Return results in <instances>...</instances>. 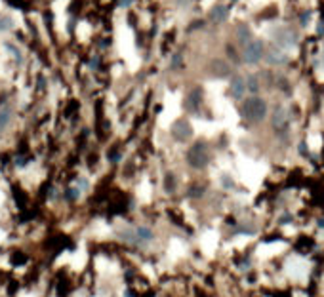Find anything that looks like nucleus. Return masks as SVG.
Masks as SVG:
<instances>
[{
	"mask_svg": "<svg viewBox=\"0 0 324 297\" xmlns=\"http://www.w3.org/2000/svg\"><path fill=\"white\" fill-rule=\"evenodd\" d=\"M246 90L250 91L252 95H256L259 91V80H258V76H248L246 78Z\"/></svg>",
	"mask_w": 324,
	"mask_h": 297,
	"instance_id": "14",
	"label": "nucleus"
},
{
	"mask_svg": "<svg viewBox=\"0 0 324 297\" xmlns=\"http://www.w3.org/2000/svg\"><path fill=\"white\" fill-rule=\"evenodd\" d=\"M208 162H210V151H208L206 143L204 141L193 143L187 151V164L194 170H202L208 166Z\"/></svg>",
	"mask_w": 324,
	"mask_h": 297,
	"instance_id": "2",
	"label": "nucleus"
},
{
	"mask_svg": "<svg viewBox=\"0 0 324 297\" xmlns=\"http://www.w3.org/2000/svg\"><path fill=\"white\" fill-rule=\"evenodd\" d=\"M237 40L242 46L248 44V42L252 40V31H250L248 25H238L237 27Z\"/></svg>",
	"mask_w": 324,
	"mask_h": 297,
	"instance_id": "13",
	"label": "nucleus"
},
{
	"mask_svg": "<svg viewBox=\"0 0 324 297\" xmlns=\"http://www.w3.org/2000/svg\"><path fill=\"white\" fill-rule=\"evenodd\" d=\"M12 118H14V109H12L10 105L0 107V132H4V130L10 126Z\"/></svg>",
	"mask_w": 324,
	"mask_h": 297,
	"instance_id": "11",
	"label": "nucleus"
},
{
	"mask_svg": "<svg viewBox=\"0 0 324 297\" xmlns=\"http://www.w3.org/2000/svg\"><path fill=\"white\" fill-rule=\"evenodd\" d=\"M133 232H135V236H137V242H139V244H147V242H151L152 238H154V234H152L151 228L143 227V225H141V227H137Z\"/></svg>",
	"mask_w": 324,
	"mask_h": 297,
	"instance_id": "12",
	"label": "nucleus"
},
{
	"mask_svg": "<svg viewBox=\"0 0 324 297\" xmlns=\"http://www.w3.org/2000/svg\"><path fill=\"white\" fill-rule=\"evenodd\" d=\"M300 153H302V155H307V149H305V143H302V145H300Z\"/></svg>",
	"mask_w": 324,
	"mask_h": 297,
	"instance_id": "20",
	"label": "nucleus"
},
{
	"mask_svg": "<svg viewBox=\"0 0 324 297\" xmlns=\"http://www.w3.org/2000/svg\"><path fill=\"white\" fill-rule=\"evenodd\" d=\"M164 189H166L168 192H173V191H175V177H173V174H166Z\"/></svg>",
	"mask_w": 324,
	"mask_h": 297,
	"instance_id": "16",
	"label": "nucleus"
},
{
	"mask_svg": "<svg viewBox=\"0 0 324 297\" xmlns=\"http://www.w3.org/2000/svg\"><path fill=\"white\" fill-rule=\"evenodd\" d=\"M242 114L250 122H261L267 116V103L258 95H252L242 103Z\"/></svg>",
	"mask_w": 324,
	"mask_h": 297,
	"instance_id": "1",
	"label": "nucleus"
},
{
	"mask_svg": "<svg viewBox=\"0 0 324 297\" xmlns=\"http://www.w3.org/2000/svg\"><path fill=\"white\" fill-rule=\"evenodd\" d=\"M12 25H14V21H12L10 16H2V14H0V33L12 29Z\"/></svg>",
	"mask_w": 324,
	"mask_h": 297,
	"instance_id": "15",
	"label": "nucleus"
},
{
	"mask_svg": "<svg viewBox=\"0 0 324 297\" xmlns=\"http://www.w3.org/2000/svg\"><path fill=\"white\" fill-rule=\"evenodd\" d=\"M210 69H212V74L217 76V78H225V76H229V74H231V67H229L223 59H216V61H212Z\"/></svg>",
	"mask_w": 324,
	"mask_h": 297,
	"instance_id": "10",
	"label": "nucleus"
},
{
	"mask_svg": "<svg viewBox=\"0 0 324 297\" xmlns=\"http://www.w3.org/2000/svg\"><path fill=\"white\" fill-rule=\"evenodd\" d=\"M288 122H290V116H288V111L284 107H277L273 111V116H271V126L277 130V132H286L288 130Z\"/></svg>",
	"mask_w": 324,
	"mask_h": 297,
	"instance_id": "5",
	"label": "nucleus"
},
{
	"mask_svg": "<svg viewBox=\"0 0 324 297\" xmlns=\"http://www.w3.org/2000/svg\"><path fill=\"white\" fill-rule=\"evenodd\" d=\"M221 183H223V185H225V187H233V181H231V179H229V177H227V175H225V177H223V179H221Z\"/></svg>",
	"mask_w": 324,
	"mask_h": 297,
	"instance_id": "19",
	"label": "nucleus"
},
{
	"mask_svg": "<svg viewBox=\"0 0 324 297\" xmlns=\"http://www.w3.org/2000/svg\"><path fill=\"white\" fill-rule=\"evenodd\" d=\"M275 40H277V46L281 50H284V48H294L296 46V33L290 31V29H281L275 35Z\"/></svg>",
	"mask_w": 324,
	"mask_h": 297,
	"instance_id": "7",
	"label": "nucleus"
},
{
	"mask_svg": "<svg viewBox=\"0 0 324 297\" xmlns=\"http://www.w3.org/2000/svg\"><path fill=\"white\" fill-rule=\"evenodd\" d=\"M263 57H265V61H267L269 65H284V63L288 61L286 52L281 50L279 46H271V48L263 53Z\"/></svg>",
	"mask_w": 324,
	"mask_h": 297,
	"instance_id": "6",
	"label": "nucleus"
},
{
	"mask_svg": "<svg viewBox=\"0 0 324 297\" xmlns=\"http://www.w3.org/2000/svg\"><path fill=\"white\" fill-rule=\"evenodd\" d=\"M263 53H265V44L261 40H250L248 44H244L242 59L248 65H256L263 59Z\"/></svg>",
	"mask_w": 324,
	"mask_h": 297,
	"instance_id": "3",
	"label": "nucleus"
},
{
	"mask_svg": "<svg viewBox=\"0 0 324 297\" xmlns=\"http://www.w3.org/2000/svg\"><path fill=\"white\" fill-rule=\"evenodd\" d=\"M170 134H172V137L175 139V141L185 143V141H189V139L193 137V126H191V122H189V120L179 118V120H175V122L172 124Z\"/></svg>",
	"mask_w": 324,
	"mask_h": 297,
	"instance_id": "4",
	"label": "nucleus"
},
{
	"mask_svg": "<svg viewBox=\"0 0 324 297\" xmlns=\"http://www.w3.org/2000/svg\"><path fill=\"white\" fill-rule=\"evenodd\" d=\"M181 65V53H175L172 57V69H177Z\"/></svg>",
	"mask_w": 324,
	"mask_h": 297,
	"instance_id": "18",
	"label": "nucleus"
},
{
	"mask_svg": "<svg viewBox=\"0 0 324 297\" xmlns=\"http://www.w3.org/2000/svg\"><path fill=\"white\" fill-rule=\"evenodd\" d=\"M229 93L235 99H242V95L246 93V80L242 76H233L231 78V86H229Z\"/></svg>",
	"mask_w": 324,
	"mask_h": 297,
	"instance_id": "8",
	"label": "nucleus"
},
{
	"mask_svg": "<svg viewBox=\"0 0 324 297\" xmlns=\"http://www.w3.org/2000/svg\"><path fill=\"white\" fill-rule=\"evenodd\" d=\"M78 196H80V191H78V189H73V187H71V189L65 191V198H67V200H76Z\"/></svg>",
	"mask_w": 324,
	"mask_h": 297,
	"instance_id": "17",
	"label": "nucleus"
},
{
	"mask_svg": "<svg viewBox=\"0 0 324 297\" xmlns=\"http://www.w3.org/2000/svg\"><path fill=\"white\" fill-rule=\"evenodd\" d=\"M307 19H309V14H303V16H302V21H303V25H305V23H307Z\"/></svg>",
	"mask_w": 324,
	"mask_h": 297,
	"instance_id": "21",
	"label": "nucleus"
},
{
	"mask_svg": "<svg viewBox=\"0 0 324 297\" xmlns=\"http://www.w3.org/2000/svg\"><path fill=\"white\" fill-rule=\"evenodd\" d=\"M227 17H229V8L227 6H214L210 10V21L216 23V25L227 21Z\"/></svg>",
	"mask_w": 324,
	"mask_h": 297,
	"instance_id": "9",
	"label": "nucleus"
}]
</instances>
